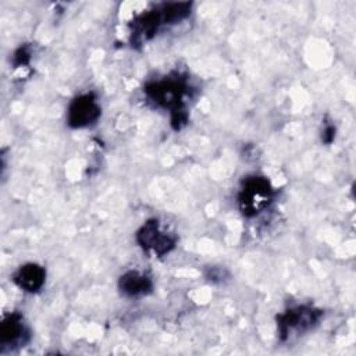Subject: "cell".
<instances>
[{
  "label": "cell",
  "instance_id": "cell-1",
  "mask_svg": "<svg viewBox=\"0 0 356 356\" xmlns=\"http://www.w3.org/2000/svg\"><path fill=\"white\" fill-rule=\"evenodd\" d=\"M145 92L150 100L157 106L172 110V124L178 129L186 122V114L182 108V99L186 92V83L182 79H164L150 82L146 85Z\"/></svg>",
  "mask_w": 356,
  "mask_h": 356
},
{
  "label": "cell",
  "instance_id": "cell-2",
  "mask_svg": "<svg viewBox=\"0 0 356 356\" xmlns=\"http://www.w3.org/2000/svg\"><path fill=\"white\" fill-rule=\"evenodd\" d=\"M273 196V189L268 181L263 177H250L245 181L239 196V209L241 211L248 216H256L260 213L267 204L270 203Z\"/></svg>",
  "mask_w": 356,
  "mask_h": 356
},
{
  "label": "cell",
  "instance_id": "cell-3",
  "mask_svg": "<svg viewBox=\"0 0 356 356\" xmlns=\"http://www.w3.org/2000/svg\"><path fill=\"white\" fill-rule=\"evenodd\" d=\"M321 312L314 310L312 307H295L288 312H285L282 316L278 317V328L280 335L282 339H286L289 337V332H303L309 328H312L320 318Z\"/></svg>",
  "mask_w": 356,
  "mask_h": 356
},
{
  "label": "cell",
  "instance_id": "cell-4",
  "mask_svg": "<svg viewBox=\"0 0 356 356\" xmlns=\"http://www.w3.org/2000/svg\"><path fill=\"white\" fill-rule=\"evenodd\" d=\"M100 115V107L92 93L75 97L68 107V125L82 128L95 122Z\"/></svg>",
  "mask_w": 356,
  "mask_h": 356
},
{
  "label": "cell",
  "instance_id": "cell-5",
  "mask_svg": "<svg viewBox=\"0 0 356 356\" xmlns=\"http://www.w3.org/2000/svg\"><path fill=\"white\" fill-rule=\"evenodd\" d=\"M138 242L142 248L153 250L156 254H165L174 248V239L165 235L159 229V224L156 220L145 222V225L139 229Z\"/></svg>",
  "mask_w": 356,
  "mask_h": 356
},
{
  "label": "cell",
  "instance_id": "cell-6",
  "mask_svg": "<svg viewBox=\"0 0 356 356\" xmlns=\"http://www.w3.org/2000/svg\"><path fill=\"white\" fill-rule=\"evenodd\" d=\"M28 341V331L19 314L7 316L0 328V342L3 346H19Z\"/></svg>",
  "mask_w": 356,
  "mask_h": 356
},
{
  "label": "cell",
  "instance_id": "cell-7",
  "mask_svg": "<svg viewBox=\"0 0 356 356\" xmlns=\"http://www.w3.org/2000/svg\"><path fill=\"white\" fill-rule=\"evenodd\" d=\"M44 277H46V273L42 266L35 263H28L18 268L13 280L21 289L28 292H36L44 284Z\"/></svg>",
  "mask_w": 356,
  "mask_h": 356
},
{
  "label": "cell",
  "instance_id": "cell-8",
  "mask_svg": "<svg viewBox=\"0 0 356 356\" xmlns=\"http://www.w3.org/2000/svg\"><path fill=\"white\" fill-rule=\"evenodd\" d=\"M118 285L125 296L146 295L152 289L150 278L138 271H128L124 275H121Z\"/></svg>",
  "mask_w": 356,
  "mask_h": 356
},
{
  "label": "cell",
  "instance_id": "cell-9",
  "mask_svg": "<svg viewBox=\"0 0 356 356\" xmlns=\"http://www.w3.org/2000/svg\"><path fill=\"white\" fill-rule=\"evenodd\" d=\"M29 61V51L28 49L25 47H21L15 51L14 54V58H13V63L15 67H22V65H26Z\"/></svg>",
  "mask_w": 356,
  "mask_h": 356
},
{
  "label": "cell",
  "instance_id": "cell-10",
  "mask_svg": "<svg viewBox=\"0 0 356 356\" xmlns=\"http://www.w3.org/2000/svg\"><path fill=\"white\" fill-rule=\"evenodd\" d=\"M334 136H335V128H334L332 125H328V127L324 129L323 140H324V142H327V143H330V142H332Z\"/></svg>",
  "mask_w": 356,
  "mask_h": 356
}]
</instances>
